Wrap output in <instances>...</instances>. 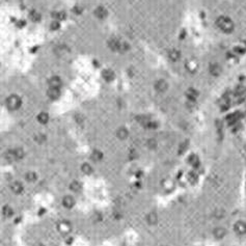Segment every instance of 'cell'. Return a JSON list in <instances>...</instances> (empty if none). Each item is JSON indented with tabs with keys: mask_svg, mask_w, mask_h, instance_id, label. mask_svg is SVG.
<instances>
[{
	"mask_svg": "<svg viewBox=\"0 0 246 246\" xmlns=\"http://www.w3.org/2000/svg\"><path fill=\"white\" fill-rule=\"evenodd\" d=\"M216 24H217L218 28L220 29V30H222L226 33H229L234 30V23H233V21L228 17L218 18Z\"/></svg>",
	"mask_w": 246,
	"mask_h": 246,
	"instance_id": "cell-1",
	"label": "cell"
},
{
	"mask_svg": "<svg viewBox=\"0 0 246 246\" xmlns=\"http://www.w3.org/2000/svg\"><path fill=\"white\" fill-rule=\"evenodd\" d=\"M22 105V100L17 95H12L6 99V106L9 110H18Z\"/></svg>",
	"mask_w": 246,
	"mask_h": 246,
	"instance_id": "cell-2",
	"label": "cell"
},
{
	"mask_svg": "<svg viewBox=\"0 0 246 246\" xmlns=\"http://www.w3.org/2000/svg\"><path fill=\"white\" fill-rule=\"evenodd\" d=\"M108 46L112 50V51H126V50L129 49V46H128L126 43L121 42L119 40H117V39L109 40Z\"/></svg>",
	"mask_w": 246,
	"mask_h": 246,
	"instance_id": "cell-3",
	"label": "cell"
},
{
	"mask_svg": "<svg viewBox=\"0 0 246 246\" xmlns=\"http://www.w3.org/2000/svg\"><path fill=\"white\" fill-rule=\"evenodd\" d=\"M9 188H10V191H12L13 193H15V194H21L24 191L23 184L21 183V182H19V181L12 182V183H10V185H9Z\"/></svg>",
	"mask_w": 246,
	"mask_h": 246,
	"instance_id": "cell-4",
	"label": "cell"
},
{
	"mask_svg": "<svg viewBox=\"0 0 246 246\" xmlns=\"http://www.w3.org/2000/svg\"><path fill=\"white\" fill-rule=\"evenodd\" d=\"M62 206L66 208V209H72L74 207L76 202H75V199L72 195H66L62 199Z\"/></svg>",
	"mask_w": 246,
	"mask_h": 246,
	"instance_id": "cell-5",
	"label": "cell"
},
{
	"mask_svg": "<svg viewBox=\"0 0 246 246\" xmlns=\"http://www.w3.org/2000/svg\"><path fill=\"white\" fill-rule=\"evenodd\" d=\"M234 231L239 235L246 234V223L244 221H237L234 225Z\"/></svg>",
	"mask_w": 246,
	"mask_h": 246,
	"instance_id": "cell-6",
	"label": "cell"
},
{
	"mask_svg": "<svg viewBox=\"0 0 246 246\" xmlns=\"http://www.w3.org/2000/svg\"><path fill=\"white\" fill-rule=\"evenodd\" d=\"M155 88L158 93H165L168 88V84L165 80H158L155 84Z\"/></svg>",
	"mask_w": 246,
	"mask_h": 246,
	"instance_id": "cell-7",
	"label": "cell"
},
{
	"mask_svg": "<svg viewBox=\"0 0 246 246\" xmlns=\"http://www.w3.org/2000/svg\"><path fill=\"white\" fill-rule=\"evenodd\" d=\"M47 95L51 100H57V99L60 97V90H59V88L49 87V89H48V92H47Z\"/></svg>",
	"mask_w": 246,
	"mask_h": 246,
	"instance_id": "cell-8",
	"label": "cell"
},
{
	"mask_svg": "<svg viewBox=\"0 0 246 246\" xmlns=\"http://www.w3.org/2000/svg\"><path fill=\"white\" fill-rule=\"evenodd\" d=\"M225 235H226V231L223 228H220V226H219V228H216L213 231V236L217 240L223 239V238L225 237Z\"/></svg>",
	"mask_w": 246,
	"mask_h": 246,
	"instance_id": "cell-9",
	"label": "cell"
},
{
	"mask_svg": "<svg viewBox=\"0 0 246 246\" xmlns=\"http://www.w3.org/2000/svg\"><path fill=\"white\" fill-rule=\"evenodd\" d=\"M107 15H108V12H107V9L103 6H98L97 9H95V16L98 19H105L107 17Z\"/></svg>",
	"mask_w": 246,
	"mask_h": 246,
	"instance_id": "cell-10",
	"label": "cell"
},
{
	"mask_svg": "<svg viewBox=\"0 0 246 246\" xmlns=\"http://www.w3.org/2000/svg\"><path fill=\"white\" fill-rule=\"evenodd\" d=\"M61 79L57 76H53L49 79V87L52 88H60Z\"/></svg>",
	"mask_w": 246,
	"mask_h": 246,
	"instance_id": "cell-11",
	"label": "cell"
},
{
	"mask_svg": "<svg viewBox=\"0 0 246 246\" xmlns=\"http://www.w3.org/2000/svg\"><path fill=\"white\" fill-rule=\"evenodd\" d=\"M24 178H25V180L28 183H36L37 179H39V176H37V173L36 172H27L25 173V176H24Z\"/></svg>",
	"mask_w": 246,
	"mask_h": 246,
	"instance_id": "cell-12",
	"label": "cell"
},
{
	"mask_svg": "<svg viewBox=\"0 0 246 246\" xmlns=\"http://www.w3.org/2000/svg\"><path fill=\"white\" fill-rule=\"evenodd\" d=\"M146 222H148L149 225H155L158 222V216L155 212H151L146 215Z\"/></svg>",
	"mask_w": 246,
	"mask_h": 246,
	"instance_id": "cell-13",
	"label": "cell"
},
{
	"mask_svg": "<svg viewBox=\"0 0 246 246\" xmlns=\"http://www.w3.org/2000/svg\"><path fill=\"white\" fill-rule=\"evenodd\" d=\"M15 214L14 209H13L9 205H5L3 208H2V215L4 216L5 218H10L13 217V215Z\"/></svg>",
	"mask_w": 246,
	"mask_h": 246,
	"instance_id": "cell-14",
	"label": "cell"
},
{
	"mask_svg": "<svg viewBox=\"0 0 246 246\" xmlns=\"http://www.w3.org/2000/svg\"><path fill=\"white\" fill-rule=\"evenodd\" d=\"M245 93H246V88L242 85H239L236 90H235V97L237 99H241V101L243 100V98L245 97Z\"/></svg>",
	"mask_w": 246,
	"mask_h": 246,
	"instance_id": "cell-15",
	"label": "cell"
},
{
	"mask_svg": "<svg viewBox=\"0 0 246 246\" xmlns=\"http://www.w3.org/2000/svg\"><path fill=\"white\" fill-rule=\"evenodd\" d=\"M36 119H37V122H39L40 124L46 125L47 123L49 122V114H48L47 112H41V113L37 115Z\"/></svg>",
	"mask_w": 246,
	"mask_h": 246,
	"instance_id": "cell-16",
	"label": "cell"
},
{
	"mask_svg": "<svg viewBox=\"0 0 246 246\" xmlns=\"http://www.w3.org/2000/svg\"><path fill=\"white\" fill-rule=\"evenodd\" d=\"M70 190H72L73 192H79L80 190L82 189V185L81 183H80L79 181H72L71 184H70Z\"/></svg>",
	"mask_w": 246,
	"mask_h": 246,
	"instance_id": "cell-17",
	"label": "cell"
},
{
	"mask_svg": "<svg viewBox=\"0 0 246 246\" xmlns=\"http://www.w3.org/2000/svg\"><path fill=\"white\" fill-rule=\"evenodd\" d=\"M186 96L190 102H195V100H196V98H197V92L195 89H193V88H189L186 93Z\"/></svg>",
	"mask_w": 246,
	"mask_h": 246,
	"instance_id": "cell-18",
	"label": "cell"
},
{
	"mask_svg": "<svg viewBox=\"0 0 246 246\" xmlns=\"http://www.w3.org/2000/svg\"><path fill=\"white\" fill-rule=\"evenodd\" d=\"M229 104H231L229 98H228V97H225V96H224V97L220 100V109L222 111L228 110L229 107Z\"/></svg>",
	"mask_w": 246,
	"mask_h": 246,
	"instance_id": "cell-19",
	"label": "cell"
},
{
	"mask_svg": "<svg viewBox=\"0 0 246 246\" xmlns=\"http://www.w3.org/2000/svg\"><path fill=\"white\" fill-rule=\"evenodd\" d=\"M102 76H103V78L106 80V81L110 82V81H112V80L114 79V72L108 69V70L103 71Z\"/></svg>",
	"mask_w": 246,
	"mask_h": 246,
	"instance_id": "cell-20",
	"label": "cell"
},
{
	"mask_svg": "<svg viewBox=\"0 0 246 246\" xmlns=\"http://www.w3.org/2000/svg\"><path fill=\"white\" fill-rule=\"evenodd\" d=\"M128 135H129V132H128V130L126 129V128H119V129L116 131V136L121 140L126 139V138L128 137Z\"/></svg>",
	"mask_w": 246,
	"mask_h": 246,
	"instance_id": "cell-21",
	"label": "cell"
},
{
	"mask_svg": "<svg viewBox=\"0 0 246 246\" xmlns=\"http://www.w3.org/2000/svg\"><path fill=\"white\" fill-rule=\"evenodd\" d=\"M58 229H59V232H61L62 234H68V233H70L71 231V225L69 222H61L59 223V225H58Z\"/></svg>",
	"mask_w": 246,
	"mask_h": 246,
	"instance_id": "cell-22",
	"label": "cell"
},
{
	"mask_svg": "<svg viewBox=\"0 0 246 246\" xmlns=\"http://www.w3.org/2000/svg\"><path fill=\"white\" fill-rule=\"evenodd\" d=\"M168 57H169L170 59L173 60V61H176V60L180 59V57H181V52L179 51V50H176V49H172V50H170V51H169V54H168Z\"/></svg>",
	"mask_w": 246,
	"mask_h": 246,
	"instance_id": "cell-23",
	"label": "cell"
},
{
	"mask_svg": "<svg viewBox=\"0 0 246 246\" xmlns=\"http://www.w3.org/2000/svg\"><path fill=\"white\" fill-rule=\"evenodd\" d=\"M90 157H92L93 161L99 162V161H101V160L103 159V154H102V152L98 151V149H95V151L92 153V155H90Z\"/></svg>",
	"mask_w": 246,
	"mask_h": 246,
	"instance_id": "cell-24",
	"label": "cell"
},
{
	"mask_svg": "<svg viewBox=\"0 0 246 246\" xmlns=\"http://www.w3.org/2000/svg\"><path fill=\"white\" fill-rule=\"evenodd\" d=\"M81 172H83L84 175L89 176V175H92V173H93V169L92 165H89L88 163H83V164L81 165Z\"/></svg>",
	"mask_w": 246,
	"mask_h": 246,
	"instance_id": "cell-25",
	"label": "cell"
},
{
	"mask_svg": "<svg viewBox=\"0 0 246 246\" xmlns=\"http://www.w3.org/2000/svg\"><path fill=\"white\" fill-rule=\"evenodd\" d=\"M33 140L36 141V142L41 144V143H44L45 141L47 140V137H46V135L43 134V133H36V134L33 136Z\"/></svg>",
	"mask_w": 246,
	"mask_h": 246,
	"instance_id": "cell-26",
	"label": "cell"
},
{
	"mask_svg": "<svg viewBox=\"0 0 246 246\" xmlns=\"http://www.w3.org/2000/svg\"><path fill=\"white\" fill-rule=\"evenodd\" d=\"M210 73L212 75H215V76H217L221 73V68L220 66L217 65V63H213V65L210 66Z\"/></svg>",
	"mask_w": 246,
	"mask_h": 246,
	"instance_id": "cell-27",
	"label": "cell"
},
{
	"mask_svg": "<svg viewBox=\"0 0 246 246\" xmlns=\"http://www.w3.org/2000/svg\"><path fill=\"white\" fill-rule=\"evenodd\" d=\"M14 153H15V156H16V159L18 160H21L24 158V156H25V152H24V149L22 148H16L14 149Z\"/></svg>",
	"mask_w": 246,
	"mask_h": 246,
	"instance_id": "cell-28",
	"label": "cell"
},
{
	"mask_svg": "<svg viewBox=\"0 0 246 246\" xmlns=\"http://www.w3.org/2000/svg\"><path fill=\"white\" fill-rule=\"evenodd\" d=\"M187 70L191 73H194L195 71L197 70V62L194 60H190L187 62Z\"/></svg>",
	"mask_w": 246,
	"mask_h": 246,
	"instance_id": "cell-29",
	"label": "cell"
},
{
	"mask_svg": "<svg viewBox=\"0 0 246 246\" xmlns=\"http://www.w3.org/2000/svg\"><path fill=\"white\" fill-rule=\"evenodd\" d=\"M29 17H30L32 22H39V21H41V18H42L41 14L37 13L36 10H32V12L29 14Z\"/></svg>",
	"mask_w": 246,
	"mask_h": 246,
	"instance_id": "cell-30",
	"label": "cell"
},
{
	"mask_svg": "<svg viewBox=\"0 0 246 246\" xmlns=\"http://www.w3.org/2000/svg\"><path fill=\"white\" fill-rule=\"evenodd\" d=\"M5 158H6L7 161H9V162L17 161L16 156H15V153H14V149H9V151H7L6 154H5Z\"/></svg>",
	"mask_w": 246,
	"mask_h": 246,
	"instance_id": "cell-31",
	"label": "cell"
},
{
	"mask_svg": "<svg viewBox=\"0 0 246 246\" xmlns=\"http://www.w3.org/2000/svg\"><path fill=\"white\" fill-rule=\"evenodd\" d=\"M149 121H151V119H149V117L146 116V115H139V116H137V122L139 123L140 125L144 126V127H146V125L149 124Z\"/></svg>",
	"mask_w": 246,
	"mask_h": 246,
	"instance_id": "cell-32",
	"label": "cell"
},
{
	"mask_svg": "<svg viewBox=\"0 0 246 246\" xmlns=\"http://www.w3.org/2000/svg\"><path fill=\"white\" fill-rule=\"evenodd\" d=\"M188 162L194 167L199 166V158H197L196 155H191V156L189 157V159H188Z\"/></svg>",
	"mask_w": 246,
	"mask_h": 246,
	"instance_id": "cell-33",
	"label": "cell"
},
{
	"mask_svg": "<svg viewBox=\"0 0 246 246\" xmlns=\"http://www.w3.org/2000/svg\"><path fill=\"white\" fill-rule=\"evenodd\" d=\"M52 17L56 19V21H61V20H65L66 19V14L63 12H54L52 14Z\"/></svg>",
	"mask_w": 246,
	"mask_h": 246,
	"instance_id": "cell-34",
	"label": "cell"
},
{
	"mask_svg": "<svg viewBox=\"0 0 246 246\" xmlns=\"http://www.w3.org/2000/svg\"><path fill=\"white\" fill-rule=\"evenodd\" d=\"M226 119H228L229 125H234L238 122V116H237V114H231L229 116H228Z\"/></svg>",
	"mask_w": 246,
	"mask_h": 246,
	"instance_id": "cell-35",
	"label": "cell"
},
{
	"mask_svg": "<svg viewBox=\"0 0 246 246\" xmlns=\"http://www.w3.org/2000/svg\"><path fill=\"white\" fill-rule=\"evenodd\" d=\"M188 146H189V142L188 141H183L180 146H179V152L182 154V153H184V152L186 151L187 148H188Z\"/></svg>",
	"mask_w": 246,
	"mask_h": 246,
	"instance_id": "cell-36",
	"label": "cell"
},
{
	"mask_svg": "<svg viewBox=\"0 0 246 246\" xmlns=\"http://www.w3.org/2000/svg\"><path fill=\"white\" fill-rule=\"evenodd\" d=\"M187 179H188V181L190 182V183H195L197 180L196 176H195L193 172H189L188 175H187Z\"/></svg>",
	"mask_w": 246,
	"mask_h": 246,
	"instance_id": "cell-37",
	"label": "cell"
},
{
	"mask_svg": "<svg viewBox=\"0 0 246 246\" xmlns=\"http://www.w3.org/2000/svg\"><path fill=\"white\" fill-rule=\"evenodd\" d=\"M60 27V24L58 21H54V22L51 23V25H50V28L52 29V30H57V29H59Z\"/></svg>",
	"mask_w": 246,
	"mask_h": 246,
	"instance_id": "cell-38",
	"label": "cell"
},
{
	"mask_svg": "<svg viewBox=\"0 0 246 246\" xmlns=\"http://www.w3.org/2000/svg\"><path fill=\"white\" fill-rule=\"evenodd\" d=\"M224 216V211L223 210H221V209H219L217 210L215 212V217H217V218H222Z\"/></svg>",
	"mask_w": 246,
	"mask_h": 246,
	"instance_id": "cell-39",
	"label": "cell"
},
{
	"mask_svg": "<svg viewBox=\"0 0 246 246\" xmlns=\"http://www.w3.org/2000/svg\"><path fill=\"white\" fill-rule=\"evenodd\" d=\"M75 119H76V121H77V123H78V124H82V123H83V121H84L83 116H82L81 114H77L76 117H75Z\"/></svg>",
	"mask_w": 246,
	"mask_h": 246,
	"instance_id": "cell-40",
	"label": "cell"
},
{
	"mask_svg": "<svg viewBox=\"0 0 246 246\" xmlns=\"http://www.w3.org/2000/svg\"><path fill=\"white\" fill-rule=\"evenodd\" d=\"M148 144H149V149H155V148H156V141H155L154 139H149Z\"/></svg>",
	"mask_w": 246,
	"mask_h": 246,
	"instance_id": "cell-41",
	"label": "cell"
},
{
	"mask_svg": "<svg viewBox=\"0 0 246 246\" xmlns=\"http://www.w3.org/2000/svg\"><path fill=\"white\" fill-rule=\"evenodd\" d=\"M74 12H75V13H77V14H80V13H81V9H80L79 6H76V7H75V9H74Z\"/></svg>",
	"mask_w": 246,
	"mask_h": 246,
	"instance_id": "cell-42",
	"label": "cell"
}]
</instances>
